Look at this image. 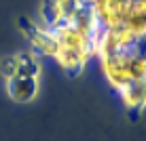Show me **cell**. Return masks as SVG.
I'll return each mask as SVG.
<instances>
[{"instance_id":"3957f363","label":"cell","mask_w":146,"mask_h":141,"mask_svg":"<svg viewBox=\"0 0 146 141\" xmlns=\"http://www.w3.org/2000/svg\"><path fill=\"white\" fill-rule=\"evenodd\" d=\"M85 7H87L85 0H47L42 7V26L55 28L62 23H72Z\"/></svg>"},{"instance_id":"6da1fadb","label":"cell","mask_w":146,"mask_h":141,"mask_svg":"<svg viewBox=\"0 0 146 141\" xmlns=\"http://www.w3.org/2000/svg\"><path fill=\"white\" fill-rule=\"evenodd\" d=\"M102 74L114 91H123L127 84L146 78V53L142 51H123L100 57Z\"/></svg>"},{"instance_id":"7a4b0ae2","label":"cell","mask_w":146,"mask_h":141,"mask_svg":"<svg viewBox=\"0 0 146 141\" xmlns=\"http://www.w3.org/2000/svg\"><path fill=\"white\" fill-rule=\"evenodd\" d=\"M19 26H21V32L26 34L28 42L32 44V51H36L42 57H53L55 59V55L59 51V44H57V38H55L51 28L36 26V23L28 21V19H21Z\"/></svg>"},{"instance_id":"5b68a950","label":"cell","mask_w":146,"mask_h":141,"mask_svg":"<svg viewBox=\"0 0 146 141\" xmlns=\"http://www.w3.org/2000/svg\"><path fill=\"white\" fill-rule=\"evenodd\" d=\"M119 95H121V101H123L127 112L142 114L146 110V78L127 84L123 91H119Z\"/></svg>"},{"instance_id":"277c9868","label":"cell","mask_w":146,"mask_h":141,"mask_svg":"<svg viewBox=\"0 0 146 141\" xmlns=\"http://www.w3.org/2000/svg\"><path fill=\"white\" fill-rule=\"evenodd\" d=\"M40 89V76H26V74H17L4 80V91H7L9 99L15 103H30L36 99Z\"/></svg>"}]
</instances>
